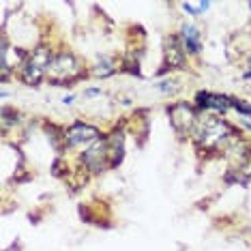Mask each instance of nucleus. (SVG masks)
<instances>
[{
	"label": "nucleus",
	"mask_w": 251,
	"mask_h": 251,
	"mask_svg": "<svg viewBox=\"0 0 251 251\" xmlns=\"http://www.w3.org/2000/svg\"><path fill=\"white\" fill-rule=\"evenodd\" d=\"M243 140V129L232 125L217 114H204L198 118V125L191 133V144L198 155L221 157L232 151L234 144Z\"/></svg>",
	"instance_id": "1"
},
{
	"label": "nucleus",
	"mask_w": 251,
	"mask_h": 251,
	"mask_svg": "<svg viewBox=\"0 0 251 251\" xmlns=\"http://www.w3.org/2000/svg\"><path fill=\"white\" fill-rule=\"evenodd\" d=\"M88 77H90L88 67L84 65L71 50H60V52L54 54L52 65H50V71H48V82L52 84V86L71 88V86H75L77 82L88 79Z\"/></svg>",
	"instance_id": "2"
},
{
	"label": "nucleus",
	"mask_w": 251,
	"mask_h": 251,
	"mask_svg": "<svg viewBox=\"0 0 251 251\" xmlns=\"http://www.w3.org/2000/svg\"><path fill=\"white\" fill-rule=\"evenodd\" d=\"M54 54L56 52H54L52 43H45V41L37 43L32 50H28L26 60L22 62V67L15 73L18 82L30 88L41 86L43 79H48V71H50V65H52Z\"/></svg>",
	"instance_id": "3"
},
{
	"label": "nucleus",
	"mask_w": 251,
	"mask_h": 251,
	"mask_svg": "<svg viewBox=\"0 0 251 251\" xmlns=\"http://www.w3.org/2000/svg\"><path fill=\"white\" fill-rule=\"evenodd\" d=\"M165 114H168L170 127H172L174 135L180 142L191 140V133L198 125V110L196 105L189 103V101H174L165 107Z\"/></svg>",
	"instance_id": "4"
},
{
	"label": "nucleus",
	"mask_w": 251,
	"mask_h": 251,
	"mask_svg": "<svg viewBox=\"0 0 251 251\" xmlns=\"http://www.w3.org/2000/svg\"><path fill=\"white\" fill-rule=\"evenodd\" d=\"M77 165L84 168L90 176H99L107 172L110 168V148H107V138L103 135L101 140H97L95 144L86 146L77 155Z\"/></svg>",
	"instance_id": "5"
},
{
	"label": "nucleus",
	"mask_w": 251,
	"mask_h": 251,
	"mask_svg": "<svg viewBox=\"0 0 251 251\" xmlns=\"http://www.w3.org/2000/svg\"><path fill=\"white\" fill-rule=\"evenodd\" d=\"M189 65V56H187L185 48L180 43L178 32H172L163 39V60H161V69L157 71V75H165V73H174L182 71Z\"/></svg>",
	"instance_id": "6"
},
{
	"label": "nucleus",
	"mask_w": 251,
	"mask_h": 251,
	"mask_svg": "<svg viewBox=\"0 0 251 251\" xmlns=\"http://www.w3.org/2000/svg\"><path fill=\"white\" fill-rule=\"evenodd\" d=\"M103 131L95 125H90L86 121H73L69 127L65 129V142H67V151H73V148H86L90 144H95L97 140L103 138Z\"/></svg>",
	"instance_id": "7"
},
{
	"label": "nucleus",
	"mask_w": 251,
	"mask_h": 251,
	"mask_svg": "<svg viewBox=\"0 0 251 251\" xmlns=\"http://www.w3.org/2000/svg\"><path fill=\"white\" fill-rule=\"evenodd\" d=\"M236 97L234 95H221V93H210V90H198L193 97V105L198 112H206V114H227L234 110Z\"/></svg>",
	"instance_id": "8"
},
{
	"label": "nucleus",
	"mask_w": 251,
	"mask_h": 251,
	"mask_svg": "<svg viewBox=\"0 0 251 251\" xmlns=\"http://www.w3.org/2000/svg\"><path fill=\"white\" fill-rule=\"evenodd\" d=\"M105 138L107 148H110V168L116 170L125 161V155H127V121L114 125L110 133H105Z\"/></svg>",
	"instance_id": "9"
},
{
	"label": "nucleus",
	"mask_w": 251,
	"mask_h": 251,
	"mask_svg": "<svg viewBox=\"0 0 251 251\" xmlns=\"http://www.w3.org/2000/svg\"><path fill=\"white\" fill-rule=\"evenodd\" d=\"M178 37H180V43H182V48H185L187 56H200L202 54V50H204L202 32H200L193 24H187L185 22V24L180 26V30H178Z\"/></svg>",
	"instance_id": "10"
},
{
	"label": "nucleus",
	"mask_w": 251,
	"mask_h": 251,
	"mask_svg": "<svg viewBox=\"0 0 251 251\" xmlns=\"http://www.w3.org/2000/svg\"><path fill=\"white\" fill-rule=\"evenodd\" d=\"M251 180V159H238L236 165L227 168V172L224 176L226 185H241L247 187Z\"/></svg>",
	"instance_id": "11"
},
{
	"label": "nucleus",
	"mask_w": 251,
	"mask_h": 251,
	"mask_svg": "<svg viewBox=\"0 0 251 251\" xmlns=\"http://www.w3.org/2000/svg\"><path fill=\"white\" fill-rule=\"evenodd\" d=\"M41 129L43 133L48 135L50 144H52V148L56 151V155L58 157H65L67 152V142H65V129L67 127H60V125H56L52 121H43L41 123Z\"/></svg>",
	"instance_id": "12"
},
{
	"label": "nucleus",
	"mask_w": 251,
	"mask_h": 251,
	"mask_svg": "<svg viewBox=\"0 0 251 251\" xmlns=\"http://www.w3.org/2000/svg\"><path fill=\"white\" fill-rule=\"evenodd\" d=\"M118 71H121V60L114 58V56H101V58H97L95 65L88 67L90 77H95V79L112 77L114 73H118Z\"/></svg>",
	"instance_id": "13"
},
{
	"label": "nucleus",
	"mask_w": 251,
	"mask_h": 251,
	"mask_svg": "<svg viewBox=\"0 0 251 251\" xmlns=\"http://www.w3.org/2000/svg\"><path fill=\"white\" fill-rule=\"evenodd\" d=\"M140 56H142V50H129L127 54L121 58V71L123 73H131V75H135V77H142V60H140Z\"/></svg>",
	"instance_id": "14"
},
{
	"label": "nucleus",
	"mask_w": 251,
	"mask_h": 251,
	"mask_svg": "<svg viewBox=\"0 0 251 251\" xmlns=\"http://www.w3.org/2000/svg\"><path fill=\"white\" fill-rule=\"evenodd\" d=\"M22 114H20V110H15V107H11V105H2V133H7V131L11 129V127H15L20 121H22Z\"/></svg>",
	"instance_id": "15"
},
{
	"label": "nucleus",
	"mask_w": 251,
	"mask_h": 251,
	"mask_svg": "<svg viewBox=\"0 0 251 251\" xmlns=\"http://www.w3.org/2000/svg\"><path fill=\"white\" fill-rule=\"evenodd\" d=\"M208 7H210V2H204V0H200V2H182L180 4V9L185 11V13L193 15V18H200V15H204L208 11Z\"/></svg>",
	"instance_id": "16"
},
{
	"label": "nucleus",
	"mask_w": 251,
	"mask_h": 251,
	"mask_svg": "<svg viewBox=\"0 0 251 251\" xmlns=\"http://www.w3.org/2000/svg\"><path fill=\"white\" fill-rule=\"evenodd\" d=\"M52 174L56 176V178H69L71 176V170H69V163H67L65 157H56L54 163H52Z\"/></svg>",
	"instance_id": "17"
},
{
	"label": "nucleus",
	"mask_w": 251,
	"mask_h": 251,
	"mask_svg": "<svg viewBox=\"0 0 251 251\" xmlns=\"http://www.w3.org/2000/svg\"><path fill=\"white\" fill-rule=\"evenodd\" d=\"M157 90L159 93H163V95H176L180 90V82L178 79H174V77H165V79H161V82L157 84Z\"/></svg>",
	"instance_id": "18"
},
{
	"label": "nucleus",
	"mask_w": 251,
	"mask_h": 251,
	"mask_svg": "<svg viewBox=\"0 0 251 251\" xmlns=\"http://www.w3.org/2000/svg\"><path fill=\"white\" fill-rule=\"evenodd\" d=\"M243 77H245V79H251V56H249V60H247V69H245Z\"/></svg>",
	"instance_id": "19"
},
{
	"label": "nucleus",
	"mask_w": 251,
	"mask_h": 251,
	"mask_svg": "<svg viewBox=\"0 0 251 251\" xmlns=\"http://www.w3.org/2000/svg\"><path fill=\"white\" fill-rule=\"evenodd\" d=\"M241 125L245 129H249L251 131V118H241Z\"/></svg>",
	"instance_id": "20"
},
{
	"label": "nucleus",
	"mask_w": 251,
	"mask_h": 251,
	"mask_svg": "<svg viewBox=\"0 0 251 251\" xmlns=\"http://www.w3.org/2000/svg\"><path fill=\"white\" fill-rule=\"evenodd\" d=\"M73 101H75V97H73V95H69V97H65V99H62V103H65V105H71Z\"/></svg>",
	"instance_id": "21"
},
{
	"label": "nucleus",
	"mask_w": 251,
	"mask_h": 251,
	"mask_svg": "<svg viewBox=\"0 0 251 251\" xmlns=\"http://www.w3.org/2000/svg\"><path fill=\"white\" fill-rule=\"evenodd\" d=\"M86 95H88V97H93V95H101V88H88V90H86Z\"/></svg>",
	"instance_id": "22"
},
{
	"label": "nucleus",
	"mask_w": 251,
	"mask_h": 251,
	"mask_svg": "<svg viewBox=\"0 0 251 251\" xmlns=\"http://www.w3.org/2000/svg\"><path fill=\"white\" fill-rule=\"evenodd\" d=\"M249 234H251V226H249Z\"/></svg>",
	"instance_id": "23"
},
{
	"label": "nucleus",
	"mask_w": 251,
	"mask_h": 251,
	"mask_svg": "<svg viewBox=\"0 0 251 251\" xmlns=\"http://www.w3.org/2000/svg\"><path fill=\"white\" fill-rule=\"evenodd\" d=\"M249 9H251V2H249Z\"/></svg>",
	"instance_id": "24"
}]
</instances>
